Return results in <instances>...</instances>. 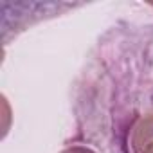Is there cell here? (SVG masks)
Listing matches in <instances>:
<instances>
[{
	"label": "cell",
	"instance_id": "7a4b0ae2",
	"mask_svg": "<svg viewBox=\"0 0 153 153\" xmlns=\"http://www.w3.org/2000/svg\"><path fill=\"white\" fill-rule=\"evenodd\" d=\"M59 153H96V151L90 149V148H85V146H70V148H65Z\"/></svg>",
	"mask_w": 153,
	"mask_h": 153
},
{
	"label": "cell",
	"instance_id": "6da1fadb",
	"mask_svg": "<svg viewBox=\"0 0 153 153\" xmlns=\"http://www.w3.org/2000/svg\"><path fill=\"white\" fill-rule=\"evenodd\" d=\"M128 146L131 153H153V114L140 115L131 124Z\"/></svg>",
	"mask_w": 153,
	"mask_h": 153
}]
</instances>
